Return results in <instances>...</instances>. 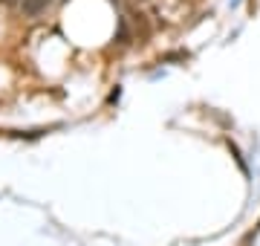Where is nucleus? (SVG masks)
<instances>
[{
    "instance_id": "1",
    "label": "nucleus",
    "mask_w": 260,
    "mask_h": 246,
    "mask_svg": "<svg viewBox=\"0 0 260 246\" xmlns=\"http://www.w3.org/2000/svg\"><path fill=\"white\" fill-rule=\"evenodd\" d=\"M49 3H52V0H23V3H20V12H23L26 18H38L41 12H47Z\"/></svg>"
},
{
    "instance_id": "2",
    "label": "nucleus",
    "mask_w": 260,
    "mask_h": 246,
    "mask_svg": "<svg viewBox=\"0 0 260 246\" xmlns=\"http://www.w3.org/2000/svg\"><path fill=\"white\" fill-rule=\"evenodd\" d=\"M127 23H124V20H119V44H127Z\"/></svg>"
},
{
    "instance_id": "3",
    "label": "nucleus",
    "mask_w": 260,
    "mask_h": 246,
    "mask_svg": "<svg viewBox=\"0 0 260 246\" xmlns=\"http://www.w3.org/2000/svg\"><path fill=\"white\" fill-rule=\"evenodd\" d=\"M0 3H3V6H15V3H18V0H0Z\"/></svg>"
}]
</instances>
